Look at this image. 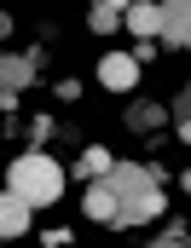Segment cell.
<instances>
[{
	"label": "cell",
	"mask_w": 191,
	"mask_h": 248,
	"mask_svg": "<svg viewBox=\"0 0 191 248\" xmlns=\"http://www.w3.org/2000/svg\"><path fill=\"white\" fill-rule=\"evenodd\" d=\"M104 185L116 190V225H145L168 208L162 196V168H133V162H110Z\"/></svg>",
	"instance_id": "cell-1"
},
{
	"label": "cell",
	"mask_w": 191,
	"mask_h": 248,
	"mask_svg": "<svg viewBox=\"0 0 191 248\" xmlns=\"http://www.w3.org/2000/svg\"><path fill=\"white\" fill-rule=\"evenodd\" d=\"M6 190L23 196L29 208H52V202L64 196V168L52 162V156L29 150V156H17V162L6 168Z\"/></svg>",
	"instance_id": "cell-2"
},
{
	"label": "cell",
	"mask_w": 191,
	"mask_h": 248,
	"mask_svg": "<svg viewBox=\"0 0 191 248\" xmlns=\"http://www.w3.org/2000/svg\"><path fill=\"white\" fill-rule=\"evenodd\" d=\"M162 6V41L174 46V52H186V41H191V0H156Z\"/></svg>",
	"instance_id": "cell-3"
},
{
	"label": "cell",
	"mask_w": 191,
	"mask_h": 248,
	"mask_svg": "<svg viewBox=\"0 0 191 248\" xmlns=\"http://www.w3.org/2000/svg\"><path fill=\"white\" fill-rule=\"evenodd\" d=\"M99 81H104L110 93H133V81H139V58H133V52H104V58H99Z\"/></svg>",
	"instance_id": "cell-4"
},
{
	"label": "cell",
	"mask_w": 191,
	"mask_h": 248,
	"mask_svg": "<svg viewBox=\"0 0 191 248\" xmlns=\"http://www.w3.org/2000/svg\"><path fill=\"white\" fill-rule=\"evenodd\" d=\"M35 69H41L35 52H0V93H23L35 81Z\"/></svg>",
	"instance_id": "cell-5"
},
{
	"label": "cell",
	"mask_w": 191,
	"mask_h": 248,
	"mask_svg": "<svg viewBox=\"0 0 191 248\" xmlns=\"http://www.w3.org/2000/svg\"><path fill=\"white\" fill-rule=\"evenodd\" d=\"M29 202L23 196H12V190H0V243H12V237H23L29 231Z\"/></svg>",
	"instance_id": "cell-6"
},
{
	"label": "cell",
	"mask_w": 191,
	"mask_h": 248,
	"mask_svg": "<svg viewBox=\"0 0 191 248\" xmlns=\"http://www.w3.org/2000/svg\"><path fill=\"white\" fill-rule=\"evenodd\" d=\"M122 23L139 35V41H151V35L162 29V6H156V0H133V6L122 12Z\"/></svg>",
	"instance_id": "cell-7"
},
{
	"label": "cell",
	"mask_w": 191,
	"mask_h": 248,
	"mask_svg": "<svg viewBox=\"0 0 191 248\" xmlns=\"http://www.w3.org/2000/svg\"><path fill=\"white\" fill-rule=\"evenodd\" d=\"M87 219H99V225H116V190L104 185V179H87Z\"/></svg>",
	"instance_id": "cell-8"
},
{
	"label": "cell",
	"mask_w": 191,
	"mask_h": 248,
	"mask_svg": "<svg viewBox=\"0 0 191 248\" xmlns=\"http://www.w3.org/2000/svg\"><path fill=\"white\" fill-rule=\"evenodd\" d=\"M162 122H168L162 104H151V98H133V104H127V127H133V133H156Z\"/></svg>",
	"instance_id": "cell-9"
},
{
	"label": "cell",
	"mask_w": 191,
	"mask_h": 248,
	"mask_svg": "<svg viewBox=\"0 0 191 248\" xmlns=\"http://www.w3.org/2000/svg\"><path fill=\"white\" fill-rule=\"evenodd\" d=\"M87 29H93V35H110V29H122V12H116V6H104V0H93V12H87Z\"/></svg>",
	"instance_id": "cell-10"
},
{
	"label": "cell",
	"mask_w": 191,
	"mask_h": 248,
	"mask_svg": "<svg viewBox=\"0 0 191 248\" xmlns=\"http://www.w3.org/2000/svg\"><path fill=\"white\" fill-rule=\"evenodd\" d=\"M75 173H81V179H104V173H110V156H104L99 144H87L81 162H75Z\"/></svg>",
	"instance_id": "cell-11"
},
{
	"label": "cell",
	"mask_w": 191,
	"mask_h": 248,
	"mask_svg": "<svg viewBox=\"0 0 191 248\" xmlns=\"http://www.w3.org/2000/svg\"><path fill=\"white\" fill-rule=\"evenodd\" d=\"M168 116L180 122V139H186V133H191V93H186V87H180V98L168 104Z\"/></svg>",
	"instance_id": "cell-12"
},
{
	"label": "cell",
	"mask_w": 191,
	"mask_h": 248,
	"mask_svg": "<svg viewBox=\"0 0 191 248\" xmlns=\"http://www.w3.org/2000/svg\"><path fill=\"white\" fill-rule=\"evenodd\" d=\"M145 248H186V225H174V231H162V237H151Z\"/></svg>",
	"instance_id": "cell-13"
},
{
	"label": "cell",
	"mask_w": 191,
	"mask_h": 248,
	"mask_svg": "<svg viewBox=\"0 0 191 248\" xmlns=\"http://www.w3.org/2000/svg\"><path fill=\"white\" fill-rule=\"evenodd\" d=\"M52 133H58L52 116H35V122H29V139H35V144H41V139H52Z\"/></svg>",
	"instance_id": "cell-14"
},
{
	"label": "cell",
	"mask_w": 191,
	"mask_h": 248,
	"mask_svg": "<svg viewBox=\"0 0 191 248\" xmlns=\"http://www.w3.org/2000/svg\"><path fill=\"white\" fill-rule=\"evenodd\" d=\"M6 35H12V17H6V12H0V41H6Z\"/></svg>",
	"instance_id": "cell-15"
},
{
	"label": "cell",
	"mask_w": 191,
	"mask_h": 248,
	"mask_svg": "<svg viewBox=\"0 0 191 248\" xmlns=\"http://www.w3.org/2000/svg\"><path fill=\"white\" fill-rule=\"evenodd\" d=\"M104 6H116V12H127V6H133V0H104Z\"/></svg>",
	"instance_id": "cell-16"
}]
</instances>
